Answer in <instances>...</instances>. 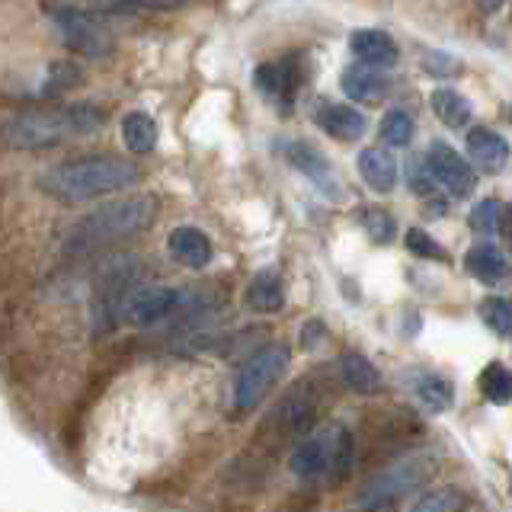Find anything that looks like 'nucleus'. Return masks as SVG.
Masks as SVG:
<instances>
[{"label":"nucleus","instance_id":"1","mask_svg":"<svg viewBox=\"0 0 512 512\" xmlns=\"http://www.w3.org/2000/svg\"><path fill=\"white\" fill-rule=\"evenodd\" d=\"M138 180L141 170L135 160H125L116 154H84L45 167L36 183L55 202L77 205L100 196H112V192H125L138 186Z\"/></svg>","mask_w":512,"mask_h":512},{"label":"nucleus","instance_id":"2","mask_svg":"<svg viewBox=\"0 0 512 512\" xmlns=\"http://www.w3.org/2000/svg\"><path fill=\"white\" fill-rule=\"evenodd\" d=\"M157 215V199L154 196H125L116 202L96 205L93 212L80 215L61 237L64 256H93L112 244L141 234L144 228H151V221Z\"/></svg>","mask_w":512,"mask_h":512},{"label":"nucleus","instance_id":"3","mask_svg":"<svg viewBox=\"0 0 512 512\" xmlns=\"http://www.w3.org/2000/svg\"><path fill=\"white\" fill-rule=\"evenodd\" d=\"M106 122V109L96 103H68V106H52V109H32L13 116L0 138L10 144L13 151H45L55 144L74 141L96 135Z\"/></svg>","mask_w":512,"mask_h":512},{"label":"nucleus","instance_id":"4","mask_svg":"<svg viewBox=\"0 0 512 512\" xmlns=\"http://www.w3.org/2000/svg\"><path fill=\"white\" fill-rule=\"evenodd\" d=\"M356 468V439L346 426L311 429L301 442L292 445L288 471L301 480H346Z\"/></svg>","mask_w":512,"mask_h":512},{"label":"nucleus","instance_id":"5","mask_svg":"<svg viewBox=\"0 0 512 512\" xmlns=\"http://www.w3.org/2000/svg\"><path fill=\"white\" fill-rule=\"evenodd\" d=\"M436 471H439V455L432 448H416V452L397 458L394 464H388V468L368 480L356 496V506L359 512L391 509L397 500H404L416 487H423Z\"/></svg>","mask_w":512,"mask_h":512},{"label":"nucleus","instance_id":"6","mask_svg":"<svg viewBox=\"0 0 512 512\" xmlns=\"http://www.w3.org/2000/svg\"><path fill=\"white\" fill-rule=\"evenodd\" d=\"M141 263L135 256H116L100 269L90 295V330L93 336H106L122 324L125 304L138 292Z\"/></svg>","mask_w":512,"mask_h":512},{"label":"nucleus","instance_id":"7","mask_svg":"<svg viewBox=\"0 0 512 512\" xmlns=\"http://www.w3.org/2000/svg\"><path fill=\"white\" fill-rule=\"evenodd\" d=\"M288 362H292V349L285 343H266L250 352L234 378V410L250 413L260 407L266 394L276 388V381L288 372Z\"/></svg>","mask_w":512,"mask_h":512},{"label":"nucleus","instance_id":"8","mask_svg":"<svg viewBox=\"0 0 512 512\" xmlns=\"http://www.w3.org/2000/svg\"><path fill=\"white\" fill-rule=\"evenodd\" d=\"M317 426V400L314 394L295 384L276 407L266 413V420L260 423V442L276 445H295Z\"/></svg>","mask_w":512,"mask_h":512},{"label":"nucleus","instance_id":"9","mask_svg":"<svg viewBox=\"0 0 512 512\" xmlns=\"http://www.w3.org/2000/svg\"><path fill=\"white\" fill-rule=\"evenodd\" d=\"M58 39L68 52L80 55V58H106L116 48V39H112L109 26L80 7H55L52 13Z\"/></svg>","mask_w":512,"mask_h":512},{"label":"nucleus","instance_id":"10","mask_svg":"<svg viewBox=\"0 0 512 512\" xmlns=\"http://www.w3.org/2000/svg\"><path fill=\"white\" fill-rule=\"evenodd\" d=\"M423 164H426L432 180H436L439 186H445L448 196H455V199L471 196L474 186H477L474 167L452 148V144H445V141H432L429 144Z\"/></svg>","mask_w":512,"mask_h":512},{"label":"nucleus","instance_id":"11","mask_svg":"<svg viewBox=\"0 0 512 512\" xmlns=\"http://www.w3.org/2000/svg\"><path fill=\"white\" fill-rule=\"evenodd\" d=\"M180 301H183V288H173V285H148V288H138V292L128 298L122 320H128L132 327H157V324H167V320L173 317V311L180 308Z\"/></svg>","mask_w":512,"mask_h":512},{"label":"nucleus","instance_id":"12","mask_svg":"<svg viewBox=\"0 0 512 512\" xmlns=\"http://www.w3.org/2000/svg\"><path fill=\"white\" fill-rule=\"evenodd\" d=\"M279 151L285 154V160L292 164L295 170H301L308 180L324 192V196H330V199H340L343 196V189H340V180L333 176V170H330V164H327V157L320 154L314 144H308V141H282L279 144Z\"/></svg>","mask_w":512,"mask_h":512},{"label":"nucleus","instance_id":"13","mask_svg":"<svg viewBox=\"0 0 512 512\" xmlns=\"http://www.w3.org/2000/svg\"><path fill=\"white\" fill-rule=\"evenodd\" d=\"M253 84L260 90L269 103H276L282 112H288V106L295 103V90H298V74L295 64H276L266 61L253 71Z\"/></svg>","mask_w":512,"mask_h":512},{"label":"nucleus","instance_id":"14","mask_svg":"<svg viewBox=\"0 0 512 512\" xmlns=\"http://www.w3.org/2000/svg\"><path fill=\"white\" fill-rule=\"evenodd\" d=\"M349 52L368 68H394L400 58L397 42L384 29H356L349 36Z\"/></svg>","mask_w":512,"mask_h":512},{"label":"nucleus","instance_id":"15","mask_svg":"<svg viewBox=\"0 0 512 512\" xmlns=\"http://www.w3.org/2000/svg\"><path fill=\"white\" fill-rule=\"evenodd\" d=\"M167 250L173 260H180L189 269H205L215 256V247H212V240H208V234L192 228V224H180V228L170 231Z\"/></svg>","mask_w":512,"mask_h":512},{"label":"nucleus","instance_id":"16","mask_svg":"<svg viewBox=\"0 0 512 512\" xmlns=\"http://www.w3.org/2000/svg\"><path fill=\"white\" fill-rule=\"evenodd\" d=\"M468 154L484 173H503L509 164L506 138L500 132H490V128H480V125L468 132Z\"/></svg>","mask_w":512,"mask_h":512},{"label":"nucleus","instance_id":"17","mask_svg":"<svg viewBox=\"0 0 512 512\" xmlns=\"http://www.w3.org/2000/svg\"><path fill=\"white\" fill-rule=\"evenodd\" d=\"M317 128H324L327 135L340 138V141H356L365 132V116L359 109L343 106V103H324L314 112Z\"/></svg>","mask_w":512,"mask_h":512},{"label":"nucleus","instance_id":"18","mask_svg":"<svg viewBox=\"0 0 512 512\" xmlns=\"http://www.w3.org/2000/svg\"><path fill=\"white\" fill-rule=\"evenodd\" d=\"M340 84L352 103H378L381 96L391 90L388 77L375 68H368V64H352V68H346Z\"/></svg>","mask_w":512,"mask_h":512},{"label":"nucleus","instance_id":"19","mask_svg":"<svg viewBox=\"0 0 512 512\" xmlns=\"http://www.w3.org/2000/svg\"><path fill=\"white\" fill-rule=\"evenodd\" d=\"M244 298H247V308L256 311V314H276V311H282V304H285L282 276H279L276 269H260L250 279Z\"/></svg>","mask_w":512,"mask_h":512},{"label":"nucleus","instance_id":"20","mask_svg":"<svg viewBox=\"0 0 512 512\" xmlns=\"http://www.w3.org/2000/svg\"><path fill=\"white\" fill-rule=\"evenodd\" d=\"M464 266H468L471 276L484 285H500L509 276V260L493 244L471 247L468 256H464Z\"/></svg>","mask_w":512,"mask_h":512},{"label":"nucleus","instance_id":"21","mask_svg":"<svg viewBox=\"0 0 512 512\" xmlns=\"http://www.w3.org/2000/svg\"><path fill=\"white\" fill-rule=\"evenodd\" d=\"M359 176L375 192H391L397 186V160L384 148H365L359 154Z\"/></svg>","mask_w":512,"mask_h":512},{"label":"nucleus","instance_id":"22","mask_svg":"<svg viewBox=\"0 0 512 512\" xmlns=\"http://www.w3.org/2000/svg\"><path fill=\"white\" fill-rule=\"evenodd\" d=\"M157 138H160V128L148 112L135 109L122 119V141L132 154H151L157 148Z\"/></svg>","mask_w":512,"mask_h":512},{"label":"nucleus","instance_id":"23","mask_svg":"<svg viewBox=\"0 0 512 512\" xmlns=\"http://www.w3.org/2000/svg\"><path fill=\"white\" fill-rule=\"evenodd\" d=\"M340 372H343V381L356 394L368 397V394L381 391V372L362 356V352H346V356L340 359Z\"/></svg>","mask_w":512,"mask_h":512},{"label":"nucleus","instance_id":"24","mask_svg":"<svg viewBox=\"0 0 512 512\" xmlns=\"http://www.w3.org/2000/svg\"><path fill=\"white\" fill-rule=\"evenodd\" d=\"M429 106H432V112H436V119L445 122L448 128H464V125L471 122V103L464 100L461 93L448 90V87L432 90Z\"/></svg>","mask_w":512,"mask_h":512},{"label":"nucleus","instance_id":"25","mask_svg":"<svg viewBox=\"0 0 512 512\" xmlns=\"http://www.w3.org/2000/svg\"><path fill=\"white\" fill-rule=\"evenodd\" d=\"M413 394L420 397V404L429 407L432 413L452 410V400H455L452 384H448L442 375H420L413 381Z\"/></svg>","mask_w":512,"mask_h":512},{"label":"nucleus","instance_id":"26","mask_svg":"<svg viewBox=\"0 0 512 512\" xmlns=\"http://www.w3.org/2000/svg\"><path fill=\"white\" fill-rule=\"evenodd\" d=\"M477 388H480V394L490 400V404L506 407L509 400H512V372L503 362H490L484 372H480Z\"/></svg>","mask_w":512,"mask_h":512},{"label":"nucleus","instance_id":"27","mask_svg":"<svg viewBox=\"0 0 512 512\" xmlns=\"http://www.w3.org/2000/svg\"><path fill=\"white\" fill-rule=\"evenodd\" d=\"M381 141L388 144V148H407L413 141V119L407 116L404 109H391L388 116L381 119Z\"/></svg>","mask_w":512,"mask_h":512},{"label":"nucleus","instance_id":"28","mask_svg":"<svg viewBox=\"0 0 512 512\" xmlns=\"http://www.w3.org/2000/svg\"><path fill=\"white\" fill-rule=\"evenodd\" d=\"M480 320L496 333V336H512V301L506 298H484L480 301V308H477Z\"/></svg>","mask_w":512,"mask_h":512},{"label":"nucleus","instance_id":"29","mask_svg":"<svg viewBox=\"0 0 512 512\" xmlns=\"http://www.w3.org/2000/svg\"><path fill=\"white\" fill-rule=\"evenodd\" d=\"M461 506H464V493L458 487H439L420 496L407 512H461Z\"/></svg>","mask_w":512,"mask_h":512},{"label":"nucleus","instance_id":"30","mask_svg":"<svg viewBox=\"0 0 512 512\" xmlns=\"http://www.w3.org/2000/svg\"><path fill=\"white\" fill-rule=\"evenodd\" d=\"M362 224H365V231L375 244H391L394 234H397V224L388 212H384V208H365Z\"/></svg>","mask_w":512,"mask_h":512},{"label":"nucleus","instance_id":"31","mask_svg":"<svg viewBox=\"0 0 512 512\" xmlns=\"http://www.w3.org/2000/svg\"><path fill=\"white\" fill-rule=\"evenodd\" d=\"M500 212H503V205L496 199L477 202L474 212H471V228L477 234H496V231H500Z\"/></svg>","mask_w":512,"mask_h":512},{"label":"nucleus","instance_id":"32","mask_svg":"<svg viewBox=\"0 0 512 512\" xmlns=\"http://www.w3.org/2000/svg\"><path fill=\"white\" fill-rule=\"evenodd\" d=\"M404 244H407V250L413 256H423V260H448V253L426 231H420V228H410L407 237H404Z\"/></svg>","mask_w":512,"mask_h":512},{"label":"nucleus","instance_id":"33","mask_svg":"<svg viewBox=\"0 0 512 512\" xmlns=\"http://www.w3.org/2000/svg\"><path fill=\"white\" fill-rule=\"evenodd\" d=\"M80 77H84V71H80L77 64H71V61L55 64V68H52V77H48V87H42V93H45V96L61 93V90L74 87V80H80Z\"/></svg>","mask_w":512,"mask_h":512},{"label":"nucleus","instance_id":"34","mask_svg":"<svg viewBox=\"0 0 512 512\" xmlns=\"http://www.w3.org/2000/svg\"><path fill=\"white\" fill-rule=\"evenodd\" d=\"M407 176H410V189L416 192V196H423V199L432 196V189H436V180L429 176V170H426L423 160H410Z\"/></svg>","mask_w":512,"mask_h":512},{"label":"nucleus","instance_id":"35","mask_svg":"<svg viewBox=\"0 0 512 512\" xmlns=\"http://www.w3.org/2000/svg\"><path fill=\"white\" fill-rule=\"evenodd\" d=\"M426 71L429 74H436V77H445V74H455L458 71V64L452 61V55H442V52H432L426 55Z\"/></svg>","mask_w":512,"mask_h":512},{"label":"nucleus","instance_id":"36","mask_svg":"<svg viewBox=\"0 0 512 512\" xmlns=\"http://www.w3.org/2000/svg\"><path fill=\"white\" fill-rule=\"evenodd\" d=\"M128 4L148 7V10H176V7H183L186 0H128Z\"/></svg>","mask_w":512,"mask_h":512},{"label":"nucleus","instance_id":"37","mask_svg":"<svg viewBox=\"0 0 512 512\" xmlns=\"http://www.w3.org/2000/svg\"><path fill=\"white\" fill-rule=\"evenodd\" d=\"M317 336H324V327H320V320H308V327H304L301 333V346H314L317 343Z\"/></svg>","mask_w":512,"mask_h":512},{"label":"nucleus","instance_id":"38","mask_svg":"<svg viewBox=\"0 0 512 512\" xmlns=\"http://www.w3.org/2000/svg\"><path fill=\"white\" fill-rule=\"evenodd\" d=\"M500 234L506 240V247L512 250V205H503V212H500Z\"/></svg>","mask_w":512,"mask_h":512},{"label":"nucleus","instance_id":"39","mask_svg":"<svg viewBox=\"0 0 512 512\" xmlns=\"http://www.w3.org/2000/svg\"><path fill=\"white\" fill-rule=\"evenodd\" d=\"M474 4L484 10V13H496V10L503 7V0H474Z\"/></svg>","mask_w":512,"mask_h":512}]
</instances>
